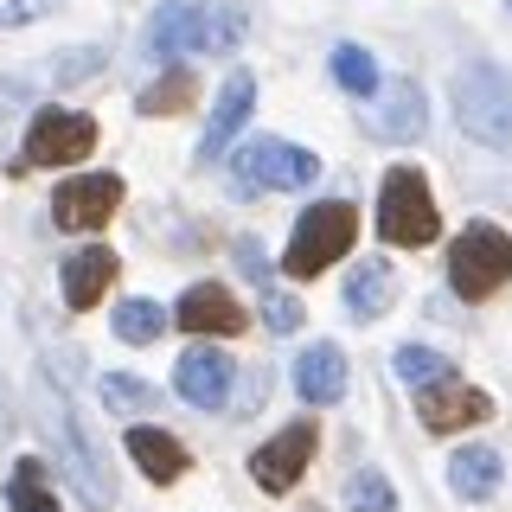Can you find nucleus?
<instances>
[{"label":"nucleus","mask_w":512,"mask_h":512,"mask_svg":"<svg viewBox=\"0 0 512 512\" xmlns=\"http://www.w3.org/2000/svg\"><path fill=\"white\" fill-rule=\"evenodd\" d=\"M231 378H237V365L224 359V352H212V346H192L186 359L173 365V384H180V397H186L192 410H224Z\"/></svg>","instance_id":"obj_11"},{"label":"nucleus","mask_w":512,"mask_h":512,"mask_svg":"<svg viewBox=\"0 0 512 512\" xmlns=\"http://www.w3.org/2000/svg\"><path fill=\"white\" fill-rule=\"evenodd\" d=\"M148 52L154 58L192 52V0H173V7H160L154 20H148Z\"/></svg>","instance_id":"obj_20"},{"label":"nucleus","mask_w":512,"mask_h":512,"mask_svg":"<svg viewBox=\"0 0 512 512\" xmlns=\"http://www.w3.org/2000/svg\"><path fill=\"white\" fill-rule=\"evenodd\" d=\"M96 391H103V410H116V416H141V410H154V391H148L141 378L109 372V378H96Z\"/></svg>","instance_id":"obj_23"},{"label":"nucleus","mask_w":512,"mask_h":512,"mask_svg":"<svg viewBox=\"0 0 512 512\" xmlns=\"http://www.w3.org/2000/svg\"><path fill=\"white\" fill-rule=\"evenodd\" d=\"M192 103V71H167L154 90H141V116H180Z\"/></svg>","instance_id":"obj_25"},{"label":"nucleus","mask_w":512,"mask_h":512,"mask_svg":"<svg viewBox=\"0 0 512 512\" xmlns=\"http://www.w3.org/2000/svg\"><path fill=\"white\" fill-rule=\"evenodd\" d=\"M455 122L468 128L480 148H512V84L493 64H474L455 84Z\"/></svg>","instance_id":"obj_4"},{"label":"nucleus","mask_w":512,"mask_h":512,"mask_svg":"<svg viewBox=\"0 0 512 512\" xmlns=\"http://www.w3.org/2000/svg\"><path fill=\"white\" fill-rule=\"evenodd\" d=\"M346 506L352 512H397V493H391V480H384V474L365 468V474L346 480Z\"/></svg>","instance_id":"obj_27"},{"label":"nucleus","mask_w":512,"mask_h":512,"mask_svg":"<svg viewBox=\"0 0 512 512\" xmlns=\"http://www.w3.org/2000/svg\"><path fill=\"white\" fill-rule=\"evenodd\" d=\"M500 282H512V237L500 224H468L448 244V288L461 301H487Z\"/></svg>","instance_id":"obj_2"},{"label":"nucleus","mask_w":512,"mask_h":512,"mask_svg":"<svg viewBox=\"0 0 512 512\" xmlns=\"http://www.w3.org/2000/svg\"><path fill=\"white\" fill-rule=\"evenodd\" d=\"M416 416H423L436 436H448V429H474L493 416V397L480 391V384H461V378H442V384H423L416 391Z\"/></svg>","instance_id":"obj_8"},{"label":"nucleus","mask_w":512,"mask_h":512,"mask_svg":"<svg viewBox=\"0 0 512 512\" xmlns=\"http://www.w3.org/2000/svg\"><path fill=\"white\" fill-rule=\"evenodd\" d=\"M90 148H96V122L77 116V109H39L26 128V160H39V167H71Z\"/></svg>","instance_id":"obj_6"},{"label":"nucleus","mask_w":512,"mask_h":512,"mask_svg":"<svg viewBox=\"0 0 512 512\" xmlns=\"http://www.w3.org/2000/svg\"><path fill=\"white\" fill-rule=\"evenodd\" d=\"M314 173H320V160L308 148H295V141H250V148L231 160V180L244 192H295V186H308Z\"/></svg>","instance_id":"obj_5"},{"label":"nucleus","mask_w":512,"mask_h":512,"mask_svg":"<svg viewBox=\"0 0 512 512\" xmlns=\"http://www.w3.org/2000/svg\"><path fill=\"white\" fill-rule=\"evenodd\" d=\"M314 423H288L282 436H269L263 448H256V461H250V474H256V487L263 493H288L301 474H308V461H314Z\"/></svg>","instance_id":"obj_9"},{"label":"nucleus","mask_w":512,"mask_h":512,"mask_svg":"<svg viewBox=\"0 0 512 512\" xmlns=\"http://www.w3.org/2000/svg\"><path fill=\"white\" fill-rule=\"evenodd\" d=\"M352 237H359V218H352V205H340V199L308 205V212H301V224H295V244L282 250V269H288L295 282H308V276H320L327 263H340Z\"/></svg>","instance_id":"obj_3"},{"label":"nucleus","mask_w":512,"mask_h":512,"mask_svg":"<svg viewBox=\"0 0 512 512\" xmlns=\"http://www.w3.org/2000/svg\"><path fill=\"white\" fill-rule=\"evenodd\" d=\"M448 487L461 500H487L500 487V448H455L448 455Z\"/></svg>","instance_id":"obj_18"},{"label":"nucleus","mask_w":512,"mask_h":512,"mask_svg":"<svg viewBox=\"0 0 512 512\" xmlns=\"http://www.w3.org/2000/svg\"><path fill=\"white\" fill-rule=\"evenodd\" d=\"M96 64H103V52H71L58 71H64V77H84V71H96Z\"/></svg>","instance_id":"obj_31"},{"label":"nucleus","mask_w":512,"mask_h":512,"mask_svg":"<svg viewBox=\"0 0 512 512\" xmlns=\"http://www.w3.org/2000/svg\"><path fill=\"white\" fill-rule=\"evenodd\" d=\"M244 39V7L237 0H192V52L224 58Z\"/></svg>","instance_id":"obj_14"},{"label":"nucleus","mask_w":512,"mask_h":512,"mask_svg":"<svg viewBox=\"0 0 512 512\" xmlns=\"http://www.w3.org/2000/svg\"><path fill=\"white\" fill-rule=\"evenodd\" d=\"M58 0H0V26H32L39 13H52Z\"/></svg>","instance_id":"obj_28"},{"label":"nucleus","mask_w":512,"mask_h":512,"mask_svg":"<svg viewBox=\"0 0 512 512\" xmlns=\"http://www.w3.org/2000/svg\"><path fill=\"white\" fill-rule=\"evenodd\" d=\"M237 269H244V276H250V282H263V276H269V263H263V250H256V244H250V237H244V244H237Z\"/></svg>","instance_id":"obj_30"},{"label":"nucleus","mask_w":512,"mask_h":512,"mask_svg":"<svg viewBox=\"0 0 512 512\" xmlns=\"http://www.w3.org/2000/svg\"><path fill=\"white\" fill-rule=\"evenodd\" d=\"M7 506H13V512H58V500L45 493V474H39V461H20V468H13Z\"/></svg>","instance_id":"obj_24"},{"label":"nucleus","mask_w":512,"mask_h":512,"mask_svg":"<svg viewBox=\"0 0 512 512\" xmlns=\"http://www.w3.org/2000/svg\"><path fill=\"white\" fill-rule=\"evenodd\" d=\"M116 205H122V180H116V173L64 180L52 192V224H58V231H96V224H109Z\"/></svg>","instance_id":"obj_7"},{"label":"nucleus","mask_w":512,"mask_h":512,"mask_svg":"<svg viewBox=\"0 0 512 512\" xmlns=\"http://www.w3.org/2000/svg\"><path fill=\"white\" fill-rule=\"evenodd\" d=\"M295 391L308 404H340L346 397V352L340 346H308L295 359Z\"/></svg>","instance_id":"obj_16"},{"label":"nucleus","mask_w":512,"mask_h":512,"mask_svg":"<svg viewBox=\"0 0 512 512\" xmlns=\"http://www.w3.org/2000/svg\"><path fill=\"white\" fill-rule=\"evenodd\" d=\"M160 327H167V314H160L154 301H122V308H116V333H122V340H135V346L160 340Z\"/></svg>","instance_id":"obj_26"},{"label":"nucleus","mask_w":512,"mask_h":512,"mask_svg":"<svg viewBox=\"0 0 512 512\" xmlns=\"http://www.w3.org/2000/svg\"><path fill=\"white\" fill-rule=\"evenodd\" d=\"M116 250H103V244H90V250H77L71 263H64V308H90V301H103L109 295V282H116Z\"/></svg>","instance_id":"obj_15"},{"label":"nucleus","mask_w":512,"mask_h":512,"mask_svg":"<svg viewBox=\"0 0 512 512\" xmlns=\"http://www.w3.org/2000/svg\"><path fill=\"white\" fill-rule=\"evenodd\" d=\"M122 448H128V461H135V468L148 474L154 487H173V480L186 474V448H180V436H167V429H154V423H135Z\"/></svg>","instance_id":"obj_12"},{"label":"nucleus","mask_w":512,"mask_h":512,"mask_svg":"<svg viewBox=\"0 0 512 512\" xmlns=\"http://www.w3.org/2000/svg\"><path fill=\"white\" fill-rule=\"evenodd\" d=\"M250 109H256V77H250V71H231V77H224V90H218V103H212L205 141H199V160H205V167L237 148V135H244Z\"/></svg>","instance_id":"obj_10"},{"label":"nucleus","mask_w":512,"mask_h":512,"mask_svg":"<svg viewBox=\"0 0 512 512\" xmlns=\"http://www.w3.org/2000/svg\"><path fill=\"white\" fill-rule=\"evenodd\" d=\"M180 327L186 333H218V340H231V333H244V308H237L231 295H224L218 282H199L192 295H180Z\"/></svg>","instance_id":"obj_13"},{"label":"nucleus","mask_w":512,"mask_h":512,"mask_svg":"<svg viewBox=\"0 0 512 512\" xmlns=\"http://www.w3.org/2000/svg\"><path fill=\"white\" fill-rule=\"evenodd\" d=\"M269 327H276V333H295V327H301V301L269 295Z\"/></svg>","instance_id":"obj_29"},{"label":"nucleus","mask_w":512,"mask_h":512,"mask_svg":"<svg viewBox=\"0 0 512 512\" xmlns=\"http://www.w3.org/2000/svg\"><path fill=\"white\" fill-rule=\"evenodd\" d=\"M391 372L404 378V384H442V378H455V365H448V352H436V346H397V359H391Z\"/></svg>","instance_id":"obj_21"},{"label":"nucleus","mask_w":512,"mask_h":512,"mask_svg":"<svg viewBox=\"0 0 512 512\" xmlns=\"http://www.w3.org/2000/svg\"><path fill=\"white\" fill-rule=\"evenodd\" d=\"M436 231H442V218H436V199H429V180L416 167H391L378 192V237L397 250H423V244H436Z\"/></svg>","instance_id":"obj_1"},{"label":"nucleus","mask_w":512,"mask_h":512,"mask_svg":"<svg viewBox=\"0 0 512 512\" xmlns=\"http://www.w3.org/2000/svg\"><path fill=\"white\" fill-rule=\"evenodd\" d=\"M397 301V276H391V263H365L359 276L346 282V314L352 320H378L384 308Z\"/></svg>","instance_id":"obj_19"},{"label":"nucleus","mask_w":512,"mask_h":512,"mask_svg":"<svg viewBox=\"0 0 512 512\" xmlns=\"http://www.w3.org/2000/svg\"><path fill=\"white\" fill-rule=\"evenodd\" d=\"M333 77H340V90H352V96H378V64H372V52H359V45H340V52H333Z\"/></svg>","instance_id":"obj_22"},{"label":"nucleus","mask_w":512,"mask_h":512,"mask_svg":"<svg viewBox=\"0 0 512 512\" xmlns=\"http://www.w3.org/2000/svg\"><path fill=\"white\" fill-rule=\"evenodd\" d=\"M423 122H429V109H423V90L416 84H397L384 103L365 109V128H372V135H391V141H416Z\"/></svg>","instance_id":"obj_17"}]
</instances>
